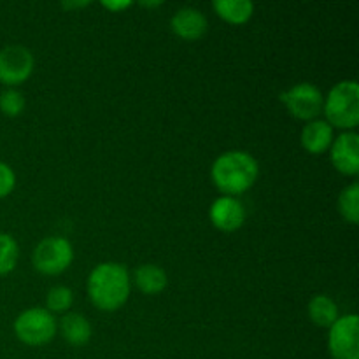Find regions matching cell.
<instances>
[{
  "instance_id": "6da1fadb",
  "label": "cell",
  "mask_w": 359,
  "mask_h": 359,
  "mask_svg": "<svg viewBox=\"0 0 359 359\" xmlns=\"http://www.w3.org/2000/svg\"><path fill=\"white\" fill-rule=\"evenodd\" d=\"M86 290L91 304L98 311H118L126 304L130 297V290H132L128 270L121 263H100L88 276Z\"/></svg>"
},
{
  "instance_id": "7a4b0ae2",
  "label": "cell",
  "mask_w": 359,
  "mask_h": 359,
  "mask_svg": "<svg viewBox=\"0 0 359 359\" xmlns=\"http://www.w3.org/2000/svg\"><path fill=\"white\" fill-rule=\"evenodd\" d=\"M258 174V161L248 151H226L210 167V179L224 196H237L251 189Z\"/></svg>"
},
{
  "instance_id": "3957f363",
  "label": "cell",
  "mask_w": 359,
  "mask_h": 359,
  "mask_svg": "<svg viewBox=\"0 0 359 359\" xmlns=\"http://www.w3.org/2000/svg\"><path fill=\"white\" fill-rule=\"evenodd\" d=\"M326 123L332 128L353 130L359 123V84L358 81H340L330 90L323 104Z\"/></svg>"
},
{
  "instance_id": "277c9868",
  "label": "cell",
  "mask_w": 359,
  "mask_h": 359,
  "mask_svg": "<svg viewBox=\"0 0 359 359\" xmlns=\"http://www.w3.org/2000/svg\"><path fill=\"white\" fill-rule=\"evenodd\" d=\"M55 316L41 307H32L21 312L14 321V333L18 340L27 346H44L56 335Z\"/></svg>"
},
{
  "instance_id": "5b68a950",
  "label": "cell",
  "mask_w": 359,
  "mask_h": 359,
  "mask_svg": "<svg viewBox=\"0 0 359 359\" xmlns=\"http://www.w3.org/2000/svg\"><path fill=\"white\" fill-rule=\"evenodd\" d=\"M74 262V248L65 237H46L35 245L32 263L44 276H58Z\"/></svg>"
},
{
  "instance_id": "8992f818",
  "label": "cell",
  "mask_w": 359,
  "mask_h": 359,
  "mask_svg": "<svg viewBox=\"0 0 359 359\" xmlns=\"http://www.w3.org/2000/svg\"><path fill=\"white\" fill-rule=\"evenodd\" d=\"M280 102L286 105L291 116L305 121L318 119L319 112L323 111L325 97L321 90L312 83H298L290 90L280 93Z\"/></svg>"
},
{
  "instance_id": "52a82bcc",
  "label": "cell",
  "mask_w": 359,
  "mask_h": 359,
  "mask_svg": "<svg viewBox=\"0 0 359 359\" xmlns=\"http://www.w3.org/2000/svg\"><path fill=\"white\" fill-rule=\"evenodd\" d=\"M328 351L333 359H359V318L347 314L330 326Z\"/></svg>"
},
{
  "instance_id": "ba28073f",
  "label": "cell",
  "mask_w": 359,
  "mask_h": 359,
  "mask_svg": "<svg viewBox=\"0 0 359 359\" xmlns=\"http://www.w3.org/2000/svg\"><path fill=\"white\" fill-rule=\"evenodd\" d=\"M35 60L28 48L21 44H11L0 51V83L7 88L25 83L34 72Z\"/></svg>"
},
{
  "instance_id": "9c48e42d",
  "label": "cell",
  "mask_w": 359,
  "mask_h": 359,
  "mask_svg": "<svg viewBox=\"0 0 359 359\" xmlns=\"http://www.w3.org/2000/svg\"><path fill=\"white\" fill-rule=\"evenodd\" d=\"M330 147H332L330 160L340 174H359V135L356 132L342 133L333 140Z\"/></svg>"
},
{
  "instance_id": "30bf717a",
  "label": "cell",
  "mask_w": 359,
  "mask_h": 359,
  "mask_svg": "<svg viewBox=\"0 0 359 359\" xmlns=\"http://www.w3.org/2000/svg\"><path fill=\"white\" fill-rule=\"evenodd\" d=\"M210 223L221 231H237L245 221V207L235 196H219L209 209Z\"/></svg>"
},
{
  "instance_id": "8fae6325",
  "label": "cell",
  "mask_w": 359,
  "mask_h": 359,
  "mask_svg": "<svg viewBox=\"0 0 359 359\" xmlns=\"http://www.w3.org/2000/svg\"><path fill=\"white\" fill-rule=\"evenodd\" d=\"M209 21L205 14L195 7H182L175 11L170 20V28L177 37L184 41H198L205 35Z\"/></svg>"
},
{
  "instance_id": "7c38bea8",
  "label": "cell",
  "mask_w": 359,
  "mask_h": 359,
  "mask_svg": "<svg viewBox=\"0 0 359 359\" xmlns=\"http://www.w3.org/2000/svg\"><path fill=\"white\" fill-rule=\"evenodd\" d=\"M300 142L311 154H323L330 149L333 142V128L325 119L307 121L300 135Z\"/></svg>"
},
{
  "instance_id": "4fadbf2b",
  "label": "cell",
  "mask_w": 359,
  "mask_h": 359,
  "mask_svg": "<svg viewBox=\"0 0 359 359\" xmlns=\"http://www.w3.org/2000/svg\"><path fill=\"white\" fill-rule=\"evenodd\" d=\"M60 333L70 346L81 347L90 342L93 330H91L90 321L83 314L70 312V314L63 316L60 321Z\"/></svg>"
},
{
  "instance_id": "5bb4252c",
  "label": "cell",
  "mask_w": 359,
  "mask_h": 359,
  "mask_svg": "<svg viewBox=\"0 0 359 359\" xmlns=\"http://www.w3.org/2000/svg\"><path fill=\"white\" fill-rule=\"evenodd\" d=\"M168 277L161 266L144 263L135 270V286L144 294H158L167 287Z\"/></svg>"
},
{
  "instance_id": "9a60e30c",
  "label": "cell",
  "mask_w": 359,
  "mask_h": 359,
  "mask_svg": "<svg viewBox=\"0 0 359 359\" xmlns=\"http://www.w3.org/2000/svg\"><path fill=\"white\" fill-rule=\"evenodd\" d=\"M212 9L228 23L242 25L251 20L255 4L251 0H214Z\"/></svg>"
},
{
  "instance_id": "2e32d148",
  "label": "cell",
  "mask_w": 359,
  "mask_h": 359,
  "mask_svg": "<svg viewBox=\"0 0 359 359\" xmlns=\"http://www.w3.org/2000/svg\"><path fill=\"white\" fill-rule=\"evenodd\" d=\"M309 318L319 328H330L339 319V307L335 302L326 294H316L309 302Z\"/></svg>"
},
{
  "instance_id": "e0dca14e",
  "label": "cell",
  "mask_w": 359,
  "mask_h": 359,
  "mask_svg": "<svg viewBox=\"0 0 359 359\" xmlns=\"http://www.w3.org/2000/svg\"><path fill=\"white\" fill-rule=\"evenodd\" d=\"M339 212L340 216L351 224H356L359 221V184L353 182L347 188H344L339 195Z\"/></svg>"
},
{
  "instance_id": "ac0fdd59",
  "label": "cell",
  "mask_w": 359,
  "mask_h": 359,
  "mask_svg": "<svg viewBox=\"0 0 359 359\" xmlns=\"http://www.w3.org/2000/svg\"><path fill=\"white\" fill-rule=\"evenodd\" d=\"M20 258V245L9 233H0V277L7 276L16 269Z\"/></svg>"
},
{
  "instance_id": "d6986e66",
  "label": "cell",
  "mask_w": 359,
  "mask_h": 359,
  "mask_svg": "<svg viewBox=\"0 0 359 359\" xmlns=\"http://www.w3.org/2000/svg\"><path fill=\"white\" fill-rule=\"evenodd\" d=\"M74 293L67 286H55L46 294V311L53 312H67L72 307Z\"/></svg>"
},
{
  "instance_id": "ffe728a7",
  "label": "cell",
  "mask_w": 359,
  "mask_h": 359,
  "mask_svg": "<svg viewBox=\"0 0 359 359\" xmlns=\"http://www.w3.org/2000/svg\"><path fill=\"white\" fill-rule=\"evenodd\" d=\"M25 109V97L21 91L14 90V88H6L0 93V111L2 114L9 116V118H16L23 112Z\"/></svg>"
},
{
  "instance_id": "44dd1931",
  "label": "cell",
  "mask_w": 359,
  "mask_h": 359,
  "mask_svg": "<svg viewBox=\"0 0 359 359\" xmlns=\"http://www.w3.org/2000/svg\"><path fill=\"white\" fill-rule=\"evenodd\" d=\"M16 186V174L7 163L0 161V198H6Z\"/></svg>"
},
{
  "instance_id": "7402d4cb",
  "label": "cell",
  "mask_w": 359,
  "mask_h": 359,
  "mask_svg": "<svg viewBox=\"0 0 359 359\" xmlns=\"http://www.w3.org/2000/svg\"><path fill=\"white\" fill-rule=\"evenodd\" d=\"M130 6H132V2H128V0H102V7H105L109 11H114V13L128 9Z\"/></svg>"
},
{
  "instance_id": "603a6c76",
  "label": "cell",
  "mask_w": 359,
  "mask_h": 359,
  "mask_svg": "<svg viewBox=\"0 0 359 359\" xmlns=\"http://www.w3.org/2000/svg\"><path fill=\"white\" fill-rule=\"evenodd\" d=\"M88 6V2H72V4H62V7H83Z\"/></svg>"
},
{
  "instance_id": "cb8c5ba5",
  "label": "cell",
  "mask_w": 359,
  "mask_h": 359,
  "mask_svg": "<svg viewBox=\"0 0 359 359\" xmlns=\"http://www.w3.org/2000/svg\"><path fill=\"white\" fill-rule=\"evenodd\" d=\"M140 6H144V7H156V6H161V2H140Z\"/></svg>"
}]
</instances>
